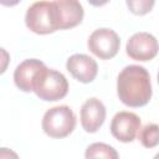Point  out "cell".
I'll return each instance as SVG.
<instances>
[{"label": "cell", "mask_w": 159, "mask_h": 159, "mask_svg": "<svg viewBox=\"0 0 159 159\" xmlns=\"http://www.w3.org/2000/svg\"><path fill=\"white\" fill-rule=\"evenodd\" d=\"M158 83H159V72H158Z\"/></svg>", "instance_id": "18"}, {"label": "cell", "mask_w": 159, "mask_h": 159, "mask_svg": "<svg viewBox=\"0 0 159 159\" xmlns=\"http://www.w3.org/2000/svg\"><path fill=\"white\" fill-rule=\"evenodd\" d=\"M138 139L144 148H154L159 145V125L155 123H148L138 132Z\"/></svg>", "instance_id": "12"}, {"label": "cell", "mask_w": 159, "mask_h": 159, "mask_svg": "<svg viewBox=\"0 0 159 159\" xmlns=\"http://www.w3.org/2000/svg\"><path fill=\"white\" fill-rule=\"evenodd\" d=\"M55 2L60 11L61 30L76 27L82 22L84 11L78 0H55Z\"/></svg>", "instance_id": "11"}, {"label": "cell", "mask_w": 159, "mask_h": 159, "mask_svg": "<svg viewBox=\"0 0 159 159\" xmlns=\"http://www.w3.org/2000/svg\"><path fill=\"white\" fill-rule=\"evenodd\" d=\"M142 128L140 118L128 111H122L114 114L111 122V134L122 143H130L138 137V132Z\"/></svg>", "instance_id": "7"}, {"label": "cell", "mask_w": 159, "mask_h": 159, "mask_svg": "<svg viewBox=\"0 0 159 159\" xmlns=\"http://www.w3.org/2000/svg\"><path fill=\"white\" fill-rule=\"evenodd\" d=\"M88 50L101 60L113 58L120 47V39L112 29L102 27L94 30L87 41Z\"/></svg>", "instance_id": "5"}, {"label": "cell", "mask_w": 159, "mask_h": 159, "mask_svg": "<svg viewBox=\"0 0 159 159\" xmlns=\"http://www.w3.org/2000/svg\"><path fill=\"white\" fill-rule=\"evenodd\" d=\"M125 4L133 15L144 16L153 10L155 0H125Z\"/></svg>", "instance_id": "14"}, {"label": "cell", "mask_w": 159, "mask_h": 159, "mask_svg": "<svg viewBox=\"0 0 159 159\" xmlns=\"http://www.w3.org/2000/svg\"><path fill=\"white\" fill-rule=\"evenodd\" d=\"M84 157L87 159L89 158H107V159H117L119 154L117 150L106 143H93L87 147Z\"/></svg>", "instance_id": "13"}, {"label": "cell", "mask_w": 159, "mask_h": 159, "mask_svg": "<svg viewBox=\"0 0 159 159\" xmlns=\"http://www.w3.org/2000/svg\"><path fill=\"white\" fill-rule=\"evenodd\" d=\"M45 66L37 58H27L22 61L14 71V83L22 92H32V83L36 73Z\"/></svg>", "instance_id": "10"}, {"label": "cell", "mask_w": 159, "mask_h": 159, "mask_svg": "<svg viewBox=\"0 0 159 159\" xmlns=\"http://www.w3.org/2000/svg\"><path fill=\"white\" fill-rule=\"evenodd\" d=\"M26 27L37 35L53 34L61 30V17L57 4L53 1H36L25 14Z\"/></svg>", "instance_id": "2"}, {"label": "cell", "mask_w": 159, "mask_h": 159, "mask_svg": "<svg viewBox=\"0 0 159 159\" xmlns=\"http://www.w3.org/2000/svg\"><path fill=\"white\" fill-rule=\"evenodd\" d=\"M125 52L134 61H152L159 52V42L149 32H135L127 41Z\"/></svg>", "instance_id": "6"}, {"label": "cell", "mask_w": 159, "mask_h": 159, "mask_svg": "<svg viewBox=\"0 0 159 159\" xmlns=\"http://www.w3.org/2000/svg\"><path fill=\"white\" fill-rule=\"evenodd\" d=\"M66 68L81 83H91L98 73L97 62L84 53H75L67 58Z\"/></svg>", "instance_id": "8"}, {"label": "cell", "mask_w": 159, "mask_h": 159, "mask_svg": "<svg viewBox=\"0 0 159 159\" xmlns=\"http://www.w3.org/2000/svg\"><path fill=\"white\" fill-rule=\"evenodd\" d=\"M76 123V114L68 106H56L46 111L41 120V127L43 133L50 138L62 139L75 130Z\"/></svg>", "instance_id": "4"}, {"label": "cell", "mask_w": 159, "mask_h": 159, "mask_svg": "<svg viewBox=\"0 0 159 159\" xmlns=\"http://www.w3.org/2000/svg\"><path fill=\"white\" fill-rule=\"evenodd\" d=\"M21 0H0L1 5L2 6H7V7H11V6H15L20 2Z\"/></svg>", "instance_id": "16"}, {"label": "cell", "mask_w": 159, "mask_h": 159, "mask_svg": "<svg viewBox=\"0 0 159 159\" xmlns=\"http://www.w3.org/2000/svg\"><path fill=\"white\" fill-rule=\"evenodd\" d=\"M106 106L98 98H88L81 107V125L87 133H96L106 120Z\"/></svg>", "instance_id": "9"}, {"label": "cell", "mask_w": 159, "mask_h": 159, "mask_svg": "<svg viewBox=\"0 0 159 159\" xmlns=\"http://www.w3.org/2000/svg\"><path fill=\"white\" fill-rule=\"evenodd\" d=\"M92 6H96V7H101V6H103V5H106V4H108L109 2V0H87Z\"/></svg>", "instance_id": "15"}, {"label": "cell", "mask_w": 159, "mask_h": 159, "mask_svg": "<svg viewBox=\"0 0 159 159\" xmlns=\"http://www.w3.org/2000/svg\"><path fill=\"white\" fill-rule=\"evenodd\" d=\"M32 92L45 102H56L67 96L68 81L63 73L45 65L35 76Z\"/></svg>", "instance_id": "3"}, {"label": "cell", "mask_w": 159, "mask_h": 159, "mask_svg": "<svg viewBox=\"0 0 159 159\" xmlns=\"http://www.w3.org/2000/svg\"><path fill=\"white\" fill-rule=\"evenodd\" d=\"M155 158H159V153H158V154H155Z\"/></svg>", "instance_id": "17"}, {"label": "cell", "mask_w": 159, "mask_h": 159, "mask_svg": "<svg viewBox=\"0 0 159 159\" xmlns=\"http://www.w3.org/2000/svg\"><path fill=\"white\" fill-rule=\"evenodd\" d=\"M117 96L127 107L147 106L152 98L149 72L139 65L125 66L117 77Z\"/></svg>", "instance_id": "1"}]
</instances>
